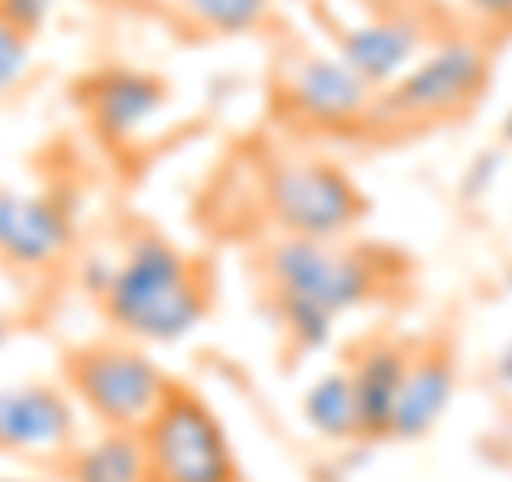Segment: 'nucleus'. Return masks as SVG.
Listing matches in <instances>:
<instances>
[{
	"label": "nucleus",
	"mask_w": 512,
	"mask_h": 482,
	"mask_svg": "<svg viewBox=\"0 0 512 482\" xmlns=\"http://www.w3.org/2000/svg\"><path fill=\"white\" fill-rule=\"evenodd\" d=\"M77 448V406L52 380H30L0 389V453L69 461Z\"/></svg>",
	"instance_id": "8"
},
{
	"label": "nucleus",
	"mask_w": 512,
	"mask_h": 482,
	"mask_svg": "<svg viewBox=\"0 0 512 482\" xmlns=\"http://www.w3.org/2000/svg\"><path fill=\"white\" fill-rule=\"evenodd\" d=\"M111 329L128 342L171 346L188 337L214 308V278L158 231H137L111 261V282L99 299Z\"/></svg>",
	"instance_id": "1"
},
{
	"label": "nucleus",
	"mask_w": 512,
	"mask_h": 482,
	"mask_svg": "<svg viewBox=\"0 0 512 482\" xmlns=\"http://www.w3.org/2000/svg\"><path fill=\"white\" fill-rule=\"evenodd\" d=\"M141 444L150 482H239V465L218 414L180 380L141 427Z\"/></svg>",
	"instance_id": "6"
},
{
	"label": "nucleus",
	"mask_w": 512,
	"mask_h": 482,
	"mask_svg": "<svg viewBox=\"0 0 512 482\" xmlns=\"http://www.w3.org/2000/svg\"><path fill=\"white\" fill-rule=\"evenodd\" d=\"M73 248V218L56 197L0 184V261L9 269H56Z\"/></svg>",
	"instance_id": "9"
},
{
	"label": "nucleus",
	"mask_w": 512,
	"mask_h": 482,
	"mask_svg": "<svg viewBox=\"0 0 512 482\" xmlns=\"http://www.w3.org/2000/svg\"><path fill=\"white\" fill-rule=\"evenodd\" d=\"M30 73V35H22L9 18H0V94L22 86Z\"/></svg>",
	"instance_id": "17"
},
{
	"label": "nucleus",
	"mask_w": 512,
	"mask_h": 482,
	"mask_svg": "<svg viewBox=\"0 0 512 482\" xmlns=\"http://www.w3.org/2000/svg\"><path fill=\"white\" fill-rule=\"evenodd\" d=\"M180 9L210 35H252L274 18V0H180Z\"/></svg>",
	"instance_id": "16"
},
{
	"label": "nucleus",
	"mask_w": 512,
	"mask_h": 482,
	"mask_svg": "<svg viewBox=\"0 0 512 482\" xmlns=\"http://www.w3.org/2000/svg\"><path fill=\"white\" fill-rule=\"evenodd\" d=\"M82 103L103 141H128L167 107V82L146 69H99L82 82Z\"/></svg>",
	"instance_id": "10"
},
{
	"label": "nucleus",
	"mask_w": 512,
	"mask_h": 482,
	"mask_svg": "<svg viewBox=\"0 0 512 482\" xmlns=\"http://www.w3.org/2000/svg\"><path fill=\"white\" fill-rule=\"evenodd\" d=\"M265 214L282 235L346 239L367 214V197L355 180L325 158H278L261 175Z\"/></svg>",
	"instance_id": "5"
},
{
	"label": "nucleus",
	"mask_w": 512,
	"mask_h": 482,
	"mask_svg": "<svg viewBox=\"0 0 512 482\" xmlns=\"http://www.w3.org/2000/svg\"><path fill=\"white\" fill-rule=\"evenodd\" d=\"M410 359H414V350L393 342V337L363 342L359 355L350 359L346 372L355 380L363 440H393V410H397V397H402Z\"/></svg>",
	"instance_id": "12"
},
{
	"label": "nucleus",
	"mask_w": 512,
	"mask_h": 482,
	"mask_svg": "<svg viewBox=\"0 0 512 482\" xmlns=\"http://www.w3.org/2000/svg\"><path fill=\"white\" fill-rule=\"evenodd\" d=\"M5 337H9V320L0 316V346H5Z\"/></svg>",
	"instance_id": "22"
},
{
	"label": "nucleus",
	"mask_w": 512,
	"mask_h": 482,
	"mask_svg": "<svg viewBox=\"0 0 512 482\" xmlns=\"http://www.w3.org/2000/svg\"><path fill=\"white\" fill-rule=\"evenodd\" d=\"M303 419L316 436L325 440H359V401H355V380L346 367L325 372L308 393H303Z\"/></svg>",
	"instance_id": "15"
},
{
	"label": "nucleus",
	"mask_w": 512,
	"mask_h": 482,
	"mask_svg": "<svg viewBox=\"0 0 512 482\" xmlns=\"http://www.w3.org/2000/svg\"><path fill=\"white\" fill-rule=\"evenodd\" d=\"M466 5L474 9V13H483V18H491V22H512V0H466Z\"/></svg>",
	"instance_id": "19"
},
{
	"label": "nucleus",
	"mask_w": 512,
	"mask_h": 482,
	"mask_svg": "<svg viewBox=\"0 0 512 482\" xmlns=\"http://www.w3.org/2000/svg\"><path fill=\"white\" fill-rule=\"evenodd\" d=\"M278 90H282V107L291 111L299 124L308 128H325V133H342L372 120V103L376 90L350 69V64L333 52H299L282 64L278 73Z\"/></svg>",
	"instance_id": "7"
},
{
	"label": "nucleus",
	"mask_w": 512,
	"mask_h": 482,
	"mask_svg": "<svg viewBox=\"0 0 512 482\" xmlns=\"http://www.w3.org/2000/svg\"><path fill=\"white\" fill-rule=\"evenodd\" d=\"M491 56L474 39H448L423 52L389 90L376 94L372 120L384 128H431L457 120L483 99Z\"/></svg>",
	"instance_id": "3"
},
{
	"label": "nucleus",
	"mask_w": 512,
	"mask_h": 482,
	"mask_svg": "<svg viewBox=\"0 0 512 482\" xmlns=\"http://www.w3.org/2000/svg\"><path fill=\"white\" fill-rule=\"evenodd\" d=\"M0 482H18V478H0Z\"/></svg>",
	"instance_id": "23"
},
{
	"label": "nucleus",
	"mask_w": 512,
	"mask_h": 482,
	"mask_svg": "<svg viewBox=\"0 0 512 482\" xmlns=\"http://www.w3.org/2000/svg\"><path fill=\"white\" fill-rule=\"evenodd\" d=\"M52 9H56V0H0V18H9L30 39L43 30V22H47V13Z\"/></svg>",
	"instance_id": "18"
},
{
	"label": "nucleus",
	"mask_w": 512,
	"mask_h": 482,
	"mask_svg": "<svg viewBox=\"0 0 512 482\" xmlns=\"http://www.w3.org/2000/svg\"><path fill=\"white\" fill-rule=\"evenodd\" d=\"M504 141H508V146H512V111H508V116H504Z\"/></svg>",
	"instance_id": "21"
},
{
	"label": "nucleus",
	"mask_w": 512,
	"mask_h": 482,
	"mask_svg": "<svg viewBox=\"0 0 512 482\" xmlns=\"http://www.w3.org/2000/svg\"><path fill=\"white\" fill-rule=\"evenodd\" d=\"M457 393V363L448 346H419L393 410V440H419L444 419Z\"/></svg>",
	"instance_id": "13"
},
{
	"label": "nucleus",
	"mask_w": 512,
	"mask_h": 482,
	"mask_svg": "<svg viewBox=\"0 0 512 482\" xmlns=\"http://www.w3.org/2000/svg\"><path fill=\"white\" fill-rule=\"evenodd\" d=\"M495 372H500V380H504L508 389H512V342H508V350L500 355V363H495Z\"/></svg>",
	"instance_id": "20"
},
{
	"label": "nucleus",
	"mask_w": 512,
	"mask_h": 482,
	"mask_svg": "<svg viewBox=\"0 0 512 482\" xmlns=\"http://www.w3.org/2000/svg\"><path fill=\"white\" fill-rule=\"evenodd\" d=\"M338 56L380 94L423 56V30L406 18L355 22L338 30Z\"/></svg>",
	"instance_id": "11"
},
{
	"label": "nucleus",
	"mask_w": 512,
	"mask_h": 482,
	"mask_svg": "<svg viewBox=\"0 0 512 482\" xmlns=\"http://www.w3.org/2000/svg\"><path fill=\"white\" fill-rule=\"evenodd\" d=\"M384 269L376 252L350 248L342 239L278 235L261 248V286L269 303H295L329 320L376 299Z\"/></svg>",
	"instance_id": "2"
},
{
	"label": "nucleus",
	"mask_w": 512,
	"mask_h": 482,
	"mask_svg": "<svg viewBox=\"0 0 512 482\" xmlns=\"http://www.w3.org/2000/svg\"><path fill=\"white\" fill-rule=\"evenodd\" d=\"M69 482H150L141 431H103L99 440L77 444L64 461Z\"/></svg>",
	"instance_id": "14"
},
{
	"label": "nucleus",
	"mask_w": 512,
	"mask_h": 482,
	"mask_svg": "<svg viewBox=\"0 0 512 482\" xmlns=\"http://www.w3.org/2000/svg\"><path fill=\"white\" fill-rule=\"evenodd\" d=\"M64 384L103 423V431H141L171 393V376L128 342H90L64 355Z\"/></svg>",
	"instance_id": "4"
}]
</instances>
